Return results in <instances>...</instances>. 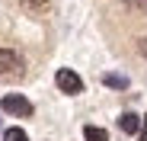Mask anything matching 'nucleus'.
Listing matches in <instances>:
<instances>
[{"mask_svg": "<svg viewBox=\"0 0 147 141\" xmlns=\"http://www.w3.org/2000/svg\"><path fill=\"white\" fill-rule=\"evenodd\" d=\"M22 58L10 48H0V80H19L22 77Z\"/></svg>", "mask_w": 147, "mask_h": 141, "instance_id": "obj_1", "label": "nucleus"}, {"mask_svg": "<svg viewBox=\"0 0 147 141\" xmlns=\"http://www.w3.org/2000/svg\"><path fill=\"white\" fill-rule=\"evenodd\" d=\"M0 109L10 112V115H16V119H29V115L35 112L32 103H29L26 96H19V93H7V96L0 100Z\"/></svg>", "mask_w": 147, "mask_h": 141, "instance_id": "obj_2", "label": "nucleus"}, {"mask_svg": "<svg viewBox=\"0 0 147 141\" xmlns=\"http://www.w3.org/2000/svg\"><path fill=\"white\" fill-rule=\"evenodd\" d=\"M55 83L61 93H67V96H77V93H83V77L77 74V70H70V67H61L58 74H55Z\"/></svg>", "mask_w": 147, "mask_h": 141, "instance_id": "obj_3", "label": "nucleus"}, {"mask_svg": "<svg viewBox=\"0 0 147 141\" xmlns=\"http://www.w3.org/2000/svg\"><path fill=\"white\" fill-rule=\"evenodd\" d=\"M118 128L125 132V135H138L141 132V119L134 112H121V119H118Z\"/></svg>", "mask_w": 147, "mask_h": 141, "instance_id": "obj_4", "label": "nucleus"}, {"mask_svg": "<svg viewBox=\"0 0 147 141\" xmlns=\"http://www.w3.org/2000/svg\"><path fill=\"white\" fill-rule=\"evenodd\" d=\"M102 83L112 87V90H128V77H125V74H115V70L102 74Z\"/></svg>", "mask_w": 147, "mask_h": 141, "instance_id": "obj_5", "label": "nucleus"}, {"mask_svg": "<svg viewBox=\"0 0 147 141\" xmlns=\"http://www.w3.org/2000/svg\"><path fill=\"white\" fill-rule=\"evenodd\" d=\"M83 141H109V135H106V128H99V125H86V128H83Z\"/></svg>", "mask_w": 147, "mask_h": 141, "instance_id": "obj_6", "label": "nucleus"}, {"mask_svg": "<svg viewBox=\"0 0 147 141\" xmlns=\"http://www.w3.org/2000/svg\"><path fill=\"white\" fill-rule=\"evenodd\" d=\"M19 3L26 7V10H32V13H45L48 7H51V3H48V0H19Z\"/></svg>", "mask_w": 147, "mask_h": 141, "instance_id": "obj_7", "label": "nucleus"}, {"mask_svg": "<svg viewBox=\"0 0 147 141\" xmlns=\"http://www.w3.org/2000/svg\"><path fill=\"white\" fill-rule=\"evenodd\" d=\"M3 141H29V135L22 132V128H7L3 132Z\"/></svg>", "mask_w": 147, "mask_h": 141, "instance_id": "obj_8", "label": "nucleus"}, {"mask_svg": "<svg viewBox=\"0 0 147 141\" xmlns=\"http://www.w3.org/2000/svg\"><path fill=\"white\" fill-rule=\"evenodd\" d=\"M125 3L131 10H138V13H147V0H125Z\"/></svg>", "mask_w": 147, "mask_h": 141, "instance_id": "obj_9", "label": "nucleus"}, {"mask_svg": "<svg viewBox=\"0 0 147 141\" xmlns=\"http://www.w3.org/2000/svg\"><path fill=\"white\" fill-rule=\"evenodd\" d=\"M138 52H141V55H144V58H147V35H144V39H141V42H138Z\"/></svg>", "mask_w": 147, "mask_h": 141, "instance_id": "obj_10", "label": "nucleus"}, {"mask_svg": "<svg viewBox=\"0 0 147 141\" xmlns=\"http://www.w3.org/2000/svg\"><path fill=\"white\" fill-rule=\"evenodd\" d=\"M141 141H147V119L141 122Z\"/></svg>", "mask_w": 147, "mask_h": 141, "instance_id": "obj_11", "label": "nucleus"}]
</instances>
